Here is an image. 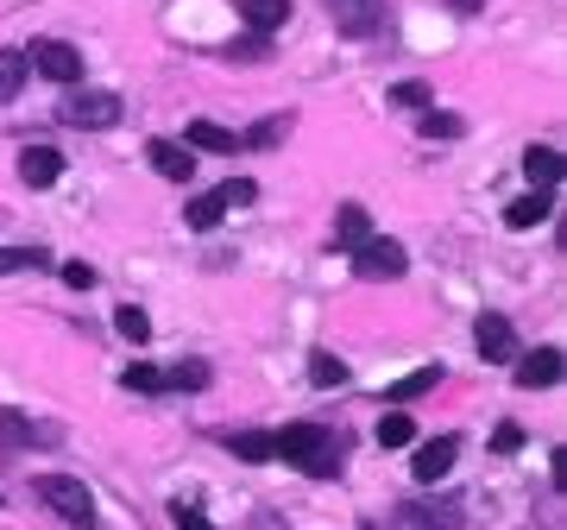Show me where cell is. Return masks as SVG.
<instances>
[{"mask_svg": "<svg viewBox=\"0 0 567 530\" xmlns=\"http://www.w3.org/2000/svg\"><path fill=\"white\" fill-rule=\"evenodd\" d=\"M271 449H278L290 468L316 473V480L341 473V436H334V429H322V424H290V429H278V436H271Z\"/></svg>", "mask_w": 567, "mask_h": 530, "instance_id": "1", "label": "cell"}, {"mask_svg": "<svg viewBox=\"0 0 567 530\" xmlns=\"http://www.w3.org/2000/svg\"><path fill=\"white\" fill-rule=\"evenodd\" d=\"M39 499L58 511L63 524H76V530L95 524V492L82 487L76 473H44V480H39Z\"/></svg>", "mask_w": 567, "mask_h": 530, "instance_id": "2", "label": "cell"}, {"mask_svg": "<svg viewBox=\"0 0 567 530\" xmlns=\"http://www.w3.org/2000/svg\"><path fill=\"white\" fill-rule=\"evenodd\" d=\"M353 272H360V278H404L410 253L391 241V234H365V241L353 246Z\"/></svg>", "mask_w": 567, "mask_h": 530, "instance_id": "3", "label": "cell"}, {"mask_svg": "<svg viewBox=\"0 0 567 530\" xmlns=\"http://www.w3.org/2000/svg\"><path fill=\"white\" fill-rule=\"evenodd\" d=\"M25 70H39L44 82H70V89L82 82V58H76V44H63V39H39L32 51H25Z\"/></svg>", "mask_w": 567, "mask_h": 530, "instance_id": "4", "label": "cell"}, {"mask_svg": "<svg viewBox=\"0 0 567 530\" xmlns=\"http://www.w3.org/2000/svg\"><path fill=\"white\" fill-rule=\"evenodd\" d=\"M63 121L70 126H114L121 121V95H114V89H70Z\"/></svg>", "mask_w": 567, "mask_h": 530, "instance_id": "5", "label": "cell"}, {"mask_svg": "<svg viewBox=\"0 0 567 530\" xmlns=\"http://www.w3.org/2000/svg\"><path fill=\"white\" fill-rule=\"evenodd\" d=\"M322 7L347 39H372V32L385 26V0H322Z\"/></svg>", "mask_w": 567, "mask_h": 530, "instance_id": "6", "label": "cell"}, {"mask_svg": "<svg viewBox=\"0 0 567 530\" xmlns=\"http://www.w3.org/2000/svg\"><path fill=\"white\" fill-rule=\"evenodd\" d=\"M454 455H461L454 436H429L423 449H416V461H410L416 468V487H442L447 473H454Z\"/></svg>", "mask_w": 567, "mask_h": 530, "instance_id": "7", "label": "cell"}, {"mask_svg": "<svg viewBox=\"0 0 567 530\" xmlns=\"http://www.w3.org/2000/svg\"><path fill=\"white\" fill-rule=\"evenodd\" d=\"M58 177H63V152H58V145H25V152H20V184L51 190Z\"/></svg>", "mask_w": 567, "mask_h": 530, "instance_id": "8", "label": "cell"}, {"mask_svg": "<svg viewBox=\"0 0 567 530\" xmlns=\"http://www.w3.org/2000/svg\"><path fill=\"white\" fill-rule=\"evenodd\" d=\"M473 335H480V360H511V342H517V328H511V316L486 309V316L473 323Z\"/></svg>", "mask_w": 567, "mask_h": 530, "instance_id": "9", "label": "cell"}, {"mask_svg": "<svg viewBox=\"0 0 567 530\" xmlns=\"http://www.w3.org/2000/svg\"><path fill=\"white\" fill-rule=\"evenodd\" d=\"M555 379H561V347H529V354H524V367H517V386L548 391Z\"/></svg>", "mask_w": 567, "mask_h": 530, "instance_id": "10", "label": "cell"}, {"mask_svg": "<svg viewBox=\"0 0 567 530\" xmlns=\"http://www.w3.org/2000/svg\"><path fill=\"white\" fill-rule=\"evenodd\" d=\"M152 164H158L171 184H189V177H196V152L183 140H152Z\"/></svg>", "mask_w": 567, "mask_h": 530, "instance_id": "11", "label": "cell"}, {"mask_svg": "<svg viewBox=\"0 0 567 530\" xmlns=\"http://www.w3.org/2000/svg\"><path fill=\"white\" fill-rule=\"evenodd\" d=\"M524 171H529V184H536V190H548V196H555V184H561V152H555V145H529Z\"/></svg>", "mask_w": 567, "mask_h": 530, "instance_id": "12", "label": "cell"}, {"mask_svg": "<svg viewBox=\"0 0 567 530\" xmlns=\"http://www.w3.org/2000/svg\"><path fill=\"white\" fill-rule=\"evenodd\" d=\"M189 152H240V133H227V126L215 121H189Z\"/></svg>", "mask_w": 567, "mask_h": 530, "instance_id": "13", "label": "cell"}, {"mask_svg": "<svg viewBox=\"0 0 567 530\" xmlns=\"http://www.w3.org/2000/svg\"><path fill=\"white\" fill-rule=\"evenodd\" d=\"M548 208H555V196H548V190H529V196H517V203H511L505 222H511V227H543Z\"/></svg>", "mask_w": 567, "mask_h": 530, "instance_id": "14", "label": "cell"}, {"mask_svg": "<svg viewBox=\"0 0 567 530\" xmlns=\"http://www.w3.org/2000/svg\"><path fill=\"white\" fill-rule=\"evenodd\" d=\"M365 234H372V215H365L360 203H341V215H334V241H341L347 253H353V246H360Z\"/></svg>", "mask_w": 567, "mask_h": 530, "instance_id": "15", "label": "cell"}, {"mask_svg": "<svg viewBox=\"0 0 567 530\" xmlns=\"http://www.w3.org/2000/svg\"><path fill=\"white\" fill-rule=\"evenodd\" d=\"M234 7H240V20L259 26V32H271V26L290 20V0H234Z\"/></svg>", "mask_w": 567, "mask_h": 530, "instance_id": "16", "label": "cell"}, {"mask_svg": "<svg viewBox=\"0 0 567 530\" xmlns=\"http://www.w3.org/2000/svg\"><path fill=\"white\" fill-rule=\"evenodd\" d=\"M221 215H227V196H221V190H208V196H189V203H183V222L203 227V234L221 222Z\"/></svg>", "mask_w": 567, "mask_h": 530, "instance_id": "17", "label": "cell"}, {"mask_svg": "<svg viewBox=\"0 0 567 530\" xmlns=\"http://www.w3.org/2000/svg\"><path fill=\"white\" fill-rule=\"evenodd\" d=\"M227 455H240V461H271V436H259V429H240V436H227Z\"/></svg>", "mask_w": 567, "mask_h": 530, "instance_id": "18", "label": "cell"}, {"mask_svg": "<svg viewBox=\"0 0 567 530\" xmlns=\"http://www.w3.org/2000/svg\"><path fill=\"white\" fill-rule=\"evenodd\" d=\"M435 386H442V367H416L410 379H398V386H385V391L404 405V398H423V391H435Z\"/></svg>", "mask_w": 567, "mask_h": 530, "instance_id": "19", "label": "cell"}, {"mask_svg": "<svg viewBox=\"0 0 567 530\" xmlns=\"http://www.w3.org/2000/svg\"><path fill=\"white\" fill-rule=\"evenodd\" d=\"M208 386V360H183V367L164 373V391H203Z\"/></svg>", "mask_w": 567, "mask_h": 530, "instance_id": "20", "label": "cell"}, {"mask_svg": "<svg viewBox=\"0 0 567 530\" xmlns=\"http://www.w3.org/2000/svg\"><path fill=\"white\" fill-rule=\"evenodd\" d=\"M25 89V51H0V102H13Z\"/></svg>", "mask_w": 567, "mask_h": 530, "instance_id": "21", "label": "cell"}, {"mask_svg": "<svg viewBox=\"0 0 567 530\" xmlns=\"http://www.w3.org/2000/svg\"><path fill=\"white\" fill-rule=\"evenodd\" d=\"M51 265V253H39V246H0V272H44Z\"/></svg>", "mask_w": 567, "mask_h": 530, "instance_id": "22", "label": "cell"}, {"mask_svg": "<svg viewBox=\"0 0 567 530\" xmlns=\"http://www.w3.org/2000/svg\"><path fill=\"white\" fill-rule=\"evenodd\" d=\"M114 328H121L126 342H152V316H145L140 304H121V309H114Z\"/></svg>", "mask_w": 567, "mask_h": 530, "instance_id": "23", "label": "cell"}, {"mask_svg": "<svg viewBox=\"0 0 567 530\" xmlns=\"http://www.w3.org/2000/svg\"><path fill=\"white\" fill-rule=\"evenodd\" d=\"M379 442H385V449H410V442H416V424H410L404 410H391L385 424H379Z\"/></svg>", "mask_w": 567, "mask_h": 530, "instance_id": "24", "label": "cell"}, {"mask_svg": "<svg viewBox=\"0 0 567 530\" xmlns=\"http://www.w3.org/2000/svg\"><path fill=\"white\" fill-rule=\"evenodd\" d=\"M309 379H316V386H347V367L334 360V354L316 347V354H309Z\"/></svg>", "mask_w": 567, "mask_h": 530, "instance_id": "25", "label": "cell"}, {"mask_svg": "<svg viewBox=\"0 0 567 530\" xmlns=\"http://www.w3.org/2000/svg\"><path fill=\"white\" fill-rule=\"evenodd\" d=\"M284 133H290V114H271V121H259V126H252V133H246L240 145H278Z\"/></svg>", "mask_w": 567, "mask_h": 530, "instance_id": "26", "label": "cell"}, {"mask_svg": "<svg viewBox=\"0 0 567 530\" xmlns=\"http://www.w3.org/2000/svg\"><path fill=\"white\" fill-rule=\"evenodd\" d=\"M423 133H429V140H454V133H461V114H442V108H429V114H423Z\"/></svg>", "mask_w": 567, "mask_h": 530, "instance_id": "27", "label": "cell"}, {"mask_svg": "<svg viewBox=\"0 0 567 530\" xmlns=\"http://www.w3.org/2000/svg\"><path fill=\"white\" fill-rule=\"evenodd\" d=\"M524 449V424H498L492 429V455H517Z\"/></svg>", "mask_w": 567, "mask_h": 530, "instance_id": "28", "label": "cell"}, {"mask_svg": "<svg viewBox=\"0 0 567 530\" xmlns=\"http://www.w3.org/2000/svg\"><path fill=\"white\" fill-rule=\"evenodd\" d=\"M126 391H164L158 367H126Z\"/></svg>", "mask_w": 567, "mask_h": 530, "instance_id": "29", "label": "cell"}, {"mask_svg": "<svg viewBox=\"0 0 567 530\" xmlns=\"http://www.w3.org/2000/svg\"><path fill=\"white\" fill-rule=\"evenodd\" d=\"M391 102H398V108H429V82H398V89H391Z\"/></svg>", "mask_w": 567, "mask_h": 530, "instance_id": "30", "label": "cell"}, {"mask_svg": "<svg viewBox=\"0 0 567 530\" xmlns=\"http://www.w3.org/2000/svg\"><path fill=\"white\" fill-rule=\"evenodd\" d=\"M171 524H177V530H215V524L203 518V511H196V506H183V499L171 506Z\"/></svg>", "mask_w": 567, "mask_h": 530, "instance_id": "31", "label": "cell"}, {"mask_svg": "<svg viewBox=\"0 0 567 530\" xmlns=\"http://www.w3.org/2000/svg\"><path fill=\"white\" fill-rule=\"evenodd\" d=\"M63 285H70V291H89V285H95V265L70 259V265H63Z\"/></svg>", "mask_w": 567, "mask_h": 530, "instance_id": "32", "label": "cell"}, {"mask_svg": "<svg viewBox=\"0 0 567 530\" xmlns=\"http://www.w3.org/2000/svg\"><path fill=\"white\" fill-rule=\"evenodd\" d=\"M221 196H227V208H246L252 196H259V184H246V177H234V184H227Z\"/></svg>", "mask_w": 567, "mask_h": 530, "instance_id": "33", "label": "cell"}, {"mask_svg": "<svg viewBox=\"0 0 567 530\" xmlns=\"http://www.w3.org/2000/svg\"><path fill=\"white\" fill-rule=\"evenodd\" d=\"M447 7H454V13H473V7H486V0H447Z\"/></svg>", "mask_w": 567, "mask_h": 530, "instance_id": "34", "label": "cell"}]
</instances>
